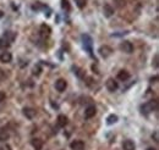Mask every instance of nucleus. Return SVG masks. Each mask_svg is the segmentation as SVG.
<instances>
[{
    "label": "nucleus",
    "mask_w": 159,
    "mask_h": 150,
    "mask_svg": "<svg viewBox=\"0 0 159 150\" xmlns=\"http://www.w3.org/2000/svg\"><path fill=\"white\" fill-rule=\"evenodd\" d=\"M157 109H158V101L157 100H151V101H148L141 106V111L143 115H149L151 113L156 111Z\"/></svg>",
    "instance_id": "nucleus-1"
},
{
    "label": "nucleus",
    "mask_w": 159,
    "mask_h": 150,
    "mask_svg": "<svg viewBox=\"0 0 159 150\" xmlns=\"http://www.w3.org/2000/svg\"><path fill=\"white\" fill-rule=\"evenodd\" d=\"M82 43H83L84 50H87L89 53V55L93 56V50H92V43H93V40H92V38L89 37L88 34H83L82 36Z\"/></svg>",
    "instance_id": "nucleus-2"
},
{
    "label": "nucleus",
    "mask_w": 159,
    "mask_h": 150,
    "mask_svg": "<svg viewBox=\"0 0 159 150\" xmlns=\"http://www.w3.org/2000/svg\"><path fill=\"white\" fill-rule=\"evenodd\" d=\"M105 87H107V89H108L110 93H114V92L118 90L119 84H118V82H116L114 78H109V79L105 82Z\"/></svg>",
    "instance_id": "nucleus-3"
},
{
    "label": "nucleus",
    "mask_w": 159,
    "mask_h": 150,
    "mask_svg": "<svg viewBox=\"0 0 159 150\" xmlns=\"http://www.w3.org/2000/svg\"><path fill=\"white\" fill-rule=\"evenodd\" d=\"M120 50L126 53V54H131L134 51V45L132 43H130L129 40H124L121 44H120Z\"/></svg>",
    "instance_id": "nucleus-4"
},
{
    "label": "nucleus",
    "mask_w": 159,
    "mask_h": 150,
    "mask_svg": "<svg viewBox=\"0 0 159 150\" xmlns=\"http://www.w3.org/2000/svg\"><path fill=\"white\" fill-rule=\"evenodd\" d=\"M98 53L100 54V56L104 57V59H107V57H109L111 54H113V49L109 46V45H102L99 48V50H98Z\"/></svg>",
    "instance_id": "nucleus-5"
},
{
    "label": "nucleus",
    "mask_w": 159,
    "mask_h": 150,
    "mask_svg": "<svg viewBox=\"0 0 159 150\" xmlns=\"http://www.w3.org/2000/svg\"><path fill=\"white\" fill-rule=\"evenodd\" d=\"M39 33H40V37L42 38H48L50 36V33H52V28L48 26V24H42L39 28Z\"/></svg>",
    "instance_id": "nucleus-6"
},
{
    "label": "nucleus",
    "mask_w": 159,
    "mask_h": 150,
    "mask_svg": "<svg viewBox=\"0 0 159 150\" xmlns=\"http://www.w3.org/2000/svg\"><path fill=\"white\" fill-rule=\"evenodd\" d=\"M66 87H67V83H66V81L62 79V78H60V79H58V81L55 82V89H57L58 92H60V93L65 92Z\"/></svg>",
    "instance_id": "nucleus-7"
},
{
    "label": "nucleus",
    "mask_w": 159,
    "mask_h": 150,
    "mask_svg": "<svg viewBox=\"0 0 159 150\" xmlns=\"http://www.w3.org/2000/svg\"><path fill=\"white\" fill-rule=\"evenodd\" d=\"M96 113H97V110H96V106H94V105H91V106H88V108L86 109V111H84V118L89 120V118L94 117Z\"/></svg>",
    "instance_id": "nucleus-8"
},
{
    "label": "nucleus",
    "mask_w": 159,
    "mask_h": 150,
    "mask_svg": "<svg viewBox=\"0 0 159 150\" xmlns=\"http://www.w3.org/2000/svg\"><path fill=\"white\" fill-rule=\"evenodd\" d=\"M103 14L105 17H111L114 15V7L110 4H105L103 7Z\"/></svg>",
    "instance_id": "nucleus-9"
},
{
    "label": "nucleus",
    "mask_w": 159,
    "mask_h": 150,
    "mask_svg": "<svg viewBox=\"0 0 159 150\" xmlns=\"http://www.w3.org/2000/svg\"><path fill=\"white\" fill-rule=\"evenodd\" d=\"M11 60H12L11 53L4 51V53L0 54V62H2V64H9V62H11Z\"/></svg>",
    "instance_id": "nucleus-10"
},
{
    "label": "nucleus",
    "mask_w": 159,
    "mask_h": 150,
    "mask_svg": "<svg viewBox=\"0 0 159 150\" xmlns=\"http://www.w3.org/2000/svg\"><path fill=\"white\" fill-rule=\"evenodd\" d=\"M70 148L72 150H83L84 149V143L82 140H74L70 143Z\"/></svg>",
    "instance_id": "nucleus-11"
},
{
    "label": "nucleus",
    "mask_w": 159,
    "mask_h": 150,
    "mask_svg": "<svg viewBox=\"0 0 159 150\" xmlns=\"http://www.w3.org/2000/svg\"><path fill=\"white\" fill-rule=\"evenodd\" d=\"M36 110L33 109V108H25L23 109V115L27 117V118H30V120H32L34 116H36Z\"/></svg>",
    "instance_id": "nucleus-12"
},
{
    "label": "nucleus",
    "mask_w": 159,
    "mask_h": 150,
    "mask_svg": "<svg viewBox=\"0 0 159 150\" xmlns=\"http://www.w3.org/2000/svg\"><path fill=\"white\" fill-rule=\"evenodd\" d=\"M122 149L124 150H135L136 149V145L132 140L130 139H126L124 143H122Z\"/></svg>",
    "instance_id": "nucleus-13"
},
{
    "label": "nucleus",
    "mask_w": 159,
    "mask_h": 150,
    "mask_svg": "<svg viewBox=\"0 0 159 150\" xmlns=\"http://www.w3.org/2000/svg\"><path fill=\"white\" fill-rule=\"evenodd\" d=\"M129 78H130V73L126 70H121V71L118 72V79L121 81V82H126Z\"/></svg>",
    "instance_id": "nucleus-14"
},
{
    "label": "nucleus",
    "mask_w": 159,
    "mask_h": 150,
    "mask_svg": "<svg viewBox=\"0 0 159 150\" xmlns=\"http://www.w3.org/2000/svg\"><path fill=\"white\" fill-rule=\"evenodd\" d=\"M31 144L34 148V150H42V148H43V140H40L38 138H33L31 140Z\"/></svg>",
    "instance_id": "nucleus-15"
},
{
    "label": "nucleus",
    "mask_w": 159,
    "mask_h": 150,
    "mask_svg": "<svg viewBox=\"0 0 159 150\" xmlns=\"http://www.w3.org/2000/svg\"><path fill=\"white\" fill-rule=\"evenodd\" d=\"M9 138H10V133H9V131H7L5 127L0 128V142H6Z\"/></svg>",
    "instance_id": "nucleus-16"
},
{
    "label": "nucleus",
    "mask_w": 159,
    "mask_h": 150,
    "mask_svg": "<svg viewBox=\"0 0 159 150\" xmlns=\"http://www.w3.org/2000/svg\"><path fill=\"white\" fill-rule=\"evenodd\" d=\"M57 121H58V126L59 127H65L67 125V117L65 115H59Z\"/></svg>",
    "instance_id": "nucleus-17"
},
{
    "label": "nucleus",
    "mask_w": 159,
    "mask_h": 150,
    "mask_svg": "<svg viewBox=\"0 0 159 150\" xmlns=\"http://www.w3.org/2000/svg\"><path fill=\"white\" fill-rule=\"evenodd\" d=\"M2 37L5 38V39H7L10 43H12V42L16 39V33H14V32H11V31H7V32L4 33Z\"/></svg>",
    "instance_id": "nucleus-18"
},
{
    "label": "nucleus",
    "mask_w": 159,
    "mask_h": 150,
    "mask_svg": "<svg viewBox=\"0 0 159 150\" xmlns=\"http://www.w3.org/2000/svg\"><path fill=\"white\" fill-rule=\"evenodd\" d=\"M10 45H11V43H10L7 39H5L4 37L0 38V49H1V50H6Z\"/></svg>",
    "instance_id": "nucleus-19"
},
{
    "label": "nucleus",
    "mask_w": 159,
    "mask_h": 150,
    "mask_svg": "<svg viewBox=\"0 0 159 150\" xmlns=\"http://www.w3.org/2000/svg\"><path fill=\"white\" fill-rule=\"evenodd\" d=\"M118 116L116 115H114V113H111V115H109L108 117H107V125H109V126H111V125H114V123H116L118 122Z\"/></svg>",
    "instance_id": "nucleus-20"
},
{
    "label": "nucleus",
    "mask_w": 159,
    "mask_h": 150,
    "mask_svg": "<svg viewBox=\"0 0 159 150\" xmlns=\"http://www.w3.org/2000/svg\"><path fill=\"white\" fill-rule=\"evenodd\" d=\"M60 2H61V7H62L65 11H70V10H71V5H70L69 0H61Z\"/></svg>",
    "instance_id": "nucleus-21"
},
{
    "label": "nucleus",
    "mask_w": 159,
    "mask_h": 150,
    "mask_svg": "<svg viewBox=\"0 0 159 150\" xmlns=\"http://www.w3.org/2000/svg\"><path fill=\"white\" fill-rule=\"evenodd\" d=\"M75 4L77 5V7H79V9H83V7L86 6L87 1H86V0H75Z\"/></svg>",
    "instance_id": "nucleus-22"
},
{
    "label": "nucleus",
    "mask_w": 159,
    "mask_h": 150,
    "mask_svg": "<svg viewBox=\"0 0 159 150\" xmlns=\"http://www.w3.org/2000/svg\"><path fill=\"white\" fill-rule=\"evenodd\" d=\"M40 72H42V67H40L39 65L34 66V68H33V75H34V76H39Z\"/></svg>",
    "instance_id": "nucleus-23"
},
{
    "label": "nucleus",
    "mask_w": 159,
    "mask_h": 150,
    "mask_svg": "<svg viewBox=\"0 0 159 150\" xmlns=\"http://www.w3.org/2000/svg\"><path fill=\"white\" fill-rule=\"evenodd\" d=\"M72 68H74V71H77V72H75V73H76V75L79 76L80 78H82V77H83V73H81V72H83V71H82L81 68H79V67H76V66H74Z\"/></svg>",
    "instance_id": "nucleus-24"
},
{
    "label": "nucleus",
    "mask_w": 159,
    "mask_h": 150,
    "mask_svg": "<svg viewBox=\"0 0 159 150\" xmlns=\"http://www.w3.org/2000/svg\"><path fill=\"white\" fill-rule=\"evenodd\" d=\"M114 1L118 4L119 7H124V6L126 5V0H114Z\"/></svg>",
    "instance_id": "nucleus-25"
},
{
    "label": "nucleus",
    "mask_w": 159,
    "mask_h": 150,
    "mask_svg": "<svg viewBox=\"0 0 159 150\" xmlns=\"http://www.w3.org/2000/svg\"><path fill=\"white\" fill-rule=\"evenodd\" d=\"M152 65L154 66V68H158V54L154 55V60H153V64Z\"/></svg>",
    "instance_id": "nucleus-26"
},
{
    "label": "nucleus",
    "mask_w": 159,
    "mask_h": 150,
    "mask_svg": "<svg viewBox=\"0 0 159 150\" xmlns=\"http://www.w3.org/2000/svg\"><path fill=\"white\" fill-rule=\"evenodd\" d=\"M5 100V93L4 92H0V103H2Z\"/></svg>",
    "instance_id": "nucleus-27"
},
{
    "label": "nucleus",
    "mask_w": 159,
    "mask_h": 150,
    "mask_svg": "<svg viewBox=\"0 0 159 150\" xmlns=\"http://www.w3.org/2000/svg\"><path fill=\"white\" fill-rule=\"evenodd\" d=\"M0 150H11V147L6 144V145H2V147L0 148Z\"/></svg>",
    "instance_id": "nucleus-28"
},
{
    "label": "nucleus",
    "mask_w": 159,
    "mask_h": 150,
    "mask_svg": "<svg viewBox=\"0 0 159 150\" xmlns=\"http://www.w3.org/2000/svg\"><path fill=\"white\" fill-rule=\"evenodd\" d=\"M157 81H158V76H154L151 78V83H157Z\"/></svg>",
    "instance_id": "nucleus-29"
},
{
    "label": "nucleus",
    "mask_w": 159,
    "mask_h": 150,
    "mask_svg": "<svg viewBox=\"0 0 159 150\" xmlns=\"http://www.w3.org/2000/svg\"><path fill=\"white\" fill-rule=\"evenodd\" d=\"M154 140L158 143V132H156V133H154Z\"/></svg>",
    "instance_id": "nucleus-30"
},
{
    "label": "nucleus",
    "mask_w": 159,
    "mask_h": 150,
    "mask_svg": "<svg viewBox=\"0 0 159 150\" xmlns=\"http://www.w3.org/2000/svg\"><path fill=\"white\" fill-rule=\"evenodd\" d=\"M2 17H4V12L0 10V19H2Z\"/></svg>",
    "instance_id": "nucleus-31"
},
{
    "label": "nucleus",
    "mask_w": 159,
    "mask_h": 150,
    "mask_svg": "<svg viewBox=\"0 0 159 150\" xmlns=\"http://www.w3.org/2000/svg\"><path fill=\"white\" fill-rule=\"evenodd\" d=\"M147 150H157V149H156V148H148Z\"/></svg>",
    "instance_id": "nucleus-32"
}]
</instances>
